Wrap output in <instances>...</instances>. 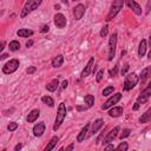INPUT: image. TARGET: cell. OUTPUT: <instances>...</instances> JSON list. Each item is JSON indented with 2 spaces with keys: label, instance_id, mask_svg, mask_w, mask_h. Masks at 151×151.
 <instances>
[{
  "label": "cell",
  "instance_id": "cell-1",
  "mask_svg": "<svg viewBox=\"0 0 151 151\" xmlns=\"http://www.w3.org/2000/svg\"><path fill=\"white\" fill-rule=\"evenodd\" d=\"M66 113H67L66 105L64 103H60L59 106H58V111H57V116H55V121H54V125H53L54 131H57L60 127V125L63 124V122H64V119L66 117Z\"/></svg>",
  "mask_w": 151,
  "mask_h": 151
},
{
  "label": "cell",
  "instance_id": "cell-2",
  "mask_svg": "<svg viewBox=\"0 0 151 151\" xmlns=\"http://www.w3.org/2000/svg\"><path fill=\"white\" fill-rule=\"evenodd\" d=\"M42 3H43V0H27L24 5V7H23V10H21L20 17L21 18L27 17L30 13H32L34 10H37L38 7H39Z\"/></svg>",
  "mask_w": 151,
  "mask_h": 151
},
{
  "label": "cell",
  "instance_id": "cell-3",
  "mask_svg": "<svg viewBox=\"0 0 151 151\" xmlns=\"http://www.w3.org/2000/svg\"><path fill=\"white\" fill-rule=\"evenodd\" d=\"M139 82V77L135 73V72H132V73H129L126 76V78H125V82H124V85H123V90L124 91H130L132 90L136 85L137 83Z\"/></svg>",
  "mask_w": 151,
  "mask_h": 151
},
{
  "label": "cell",
  "instance_id": "cell-4",
  "mask_svg": "<svg viewBox=\"0 0 151 151\" xmlns=\"http://www.w3.org/2000/svg\"><path fill=\"white\" fill-rule=\"evenodd\" d=\"M123 5H124V0H113V4H112L111 10H110V12H109V14H107L106 20H107V21H109V20H112V19L119 13V11L123 8Z\"/></svg>",
  "mask_w": 151,
  "mask_h": 151
},
{
  "label": "cell",
  "instance_id": "cell-5",
  "mask_svg": "<svg viewBox=\"0 0 151 151\" xmlns=\"http://www.w3.org/2000/svg\"><path fill=\"white\" fill-rule=\"evenodd\" d=\"M116 47H117V33H113L109 40V57H107L109 62H111L113 59V57H115Z\"/></svg>",
  "mask_w": 151,
  "mask_h": 151
},
{
  "label": "cell",
  "instance_id": "cell-6",
  "mask_svg": "<svg viewBox=\"0 0 151 151\" xmlns=\"http://www.w3.org/2000/svg\"><path fill=\"white\" fill-rule=\"evenodd\" d=\"M19 65H20V63H19L18 59H11L3 66V72L5 74H11L19 69Z\"/></svg>",
  "mask_w": 151,
  "mask_h": 151
},
{
  "label": "cell",
  "instance_id": "cell-7",
  "mask_svg": "<svg viewBox=\"0 0 151 151\" xmlns=\"http://www.w3.org/2000/svg\"><path fill=\"white\" fill-rule=\"evenodd\" d=\"M121 99H122V93H121V92H117V93L113 94V96H111V97L102 105V109H103V110H107V109H110L111 106H113L115 104H117Z\"/></svg>",
  "mask_w": 151,
  "mask_h": 151
},
{
  "label": "cell",
  "instance_id": "cell-8",
  "mask_svg": "<svg viewBox=\"0 0 151 151\" xmlns=\"http://www.w3.org/2000/svg\"><path fill=\"white\" fill-rule=\"evenodd\" d=\"M151 97V82L149 83V85L141 92V94L137 97V103L139 104H144L149 100V98Z\"/></svg>",
  "mask_w": 151,
  "mask_h": 151
},
{
  "label": "cell",
  "instance_id": "cell-9",
  "mask_svg": "<svg viewBox=\"0 0 151 151\" xmlns=\"http://www.w3.org/2000/svg\"><path fill=\"white\" fill-rule=\"evenodd\" d=\"M119 131H121V127H119V126L113 127L110 132H107V135L104 137V139H103V144H109V143L113 142V139H115V138L117 137V135H118V132H119Z\"/></svg>",
  "mask_w": 151,
  "mask_h": 151
},
{
  "label": "cell",
  "instance_id": "cell-10",
  "mask_svg": "<svg viewBox=\"0 0 151 151\" xmlns=\"http://www.w3.org/2000/svg\"><path fill=\"white\" fill-rule=\"evenodd\" d=\"M54 25L58 28H64L66 26V18L62 13H57L54 15Z\"/></svg>",
  "mask_w": 151,
  "mask_h": 151
},
{
  "label": "cell",
  "instance_id": "cell-11",
  "mask_svg": "<svg viewBox=\"0 0 151 151\" xmlns=\"http://www.w3.org/2000/svg\"><path fill=\"white\" fill-rule=\"evenodd\" d=\"M124 1L126 3V5L134 11V13L135 14H137V15H142V13H143V11H142V7L135 1V0H124Z\"/></svg>",
  "mask_w": 151,
  "mask_h": 151
},
{
  "label": "cell",
  "instance_id": "cell-12",
  "mask_svg": "<svg viewBox=\"0 0 151 151\" xmlns=\"http://www.w3.org/2000/svg\"><path fill=\"white\" fill-rule=\"evenodd\" d=\"M85 14V6L83 4H78L73 8V15L76 18V20H80Z\"/></svg>",
  "mask_w": 151,
  "mask_h": 151
},
{
  "label": "cell",
  "instance_id": "cell-13",
  "mask_svg": "<svg viewBox=\"0 0 151 151\" xmlns=\"http://www.w3.org/2000/svg\"><path fill=\"white\" fill-rule=\"evenodd\" d=\"M45 129H46V126H45V123H44V122H40V123L35 124V125L33 126V135H34L35 137L43 136L44 132H45Z\"/></svg>",
  "mask_w": 151,
  "mask_h": 151
},
{
  "label": "cell",
  "instance_id": "cell-14",
  "mask_svg": "<svg viewBox=\"0 0 151 151\" xmlns=\"http://www.w3.org/2000/svg\"><path fill=\"white\" fill-rule=\"evenodd\" d=\"M104 126V121L102 118H98L97 121H94V123L92 124V127H91V131H90V136H93L96 135L97 132L99 131V129H102Z\"/></svg>",
  "mask_w": 151,
  "mask_h": 151
},
{
  "label": "cell",
  "instance_id": "cell-15",
  "mask_svg": "<svg viewBox=\"0 0 151 151\" xmlns=\"http://www.w3.org/2000/svg\"><path fill=\"white\" fill-rule=\"evenodd\" d=\"M93 64H94V58H93V57H91L90 60H89V63H87L86 66H85V69L82 71V74H80V77H82V78H86V77H89L90 73H91V71H92V66H93Z\"/></svg>",
  "mask_w": 151,
  "mask_h": 151
},
{
  "label": "cell",
  "instance_id": "cell-16",
  "mask_svg": "<svg viewBox=\"0 0 151 151\" xmlns=\"http://www.w3.org/2000/svg\"><path fill=\"white\" fill-rule=\"evenodd\" d=\"M151 77V66H146L145 69L142 70L141 76H139V80L142 82V84H144L149 78Z\"/></svg>",
  "mask_w": 151,
  "mask_h": 151
},
{
  "label": "cell",
  "instance_id": "cell-17",
  "mask_svg": "<svg viewBox=\"0 0 151 151\" xmlns=\"http://www.w3.org/2000/svg\"><path fill=\"white\" fill-rule=\"evenodd\" d=\"M89 129H90V123H87V124H85V126L80 130V132L78 134V136H77V142H79V143H82L83 141H85V138L87 137V132H89Z\"/></svg>",
  "mask_w": 151,
  "mask_h": 151
},
{
  "label": "cell",
  "instance_id": "cell-18",
  "mask_svg": "<svg viewBox=\"0 0 151 151\" xmlns=\"http://www.w3.org/2000/svg\"><path fill=\"white\" fill-rule=\"evenodd\" d=\"M139 123H142V124H146V123H150L151 122V107L150 109H148L143 115L139 117Z\"/></svg>",
  "mask_w": 151,
  "mask_h": 151
},
{
  "label": "cell",
  "instance_id": "cell-19",
  "mask_svg": "<svg viewBox=\"0 0 151 151\" xmlns=\"http://www.w3.org/2000/svg\"><path fill=\"white\" fill-rule=\"evenodd\" d=\"M123 107L122 106H113L110 111H109V116L110 117H113V118H116V117H119L122 113H123Z\"/></svg>",
  "mask_w": 151,
  "mask_h": 151
},
{
  "label": "cell",
  "instance_id": "cell-20",
  "mask_svg": "<svg viewBox=\"0 0 151 151\" xmlns=\"http://www.w3.org/2000/svg\"><path fill=\"white\" fill-rule=\"evenodd\" d=\"M64 64V55L63 54H58L57 57H54L53 60H52V66L58 69V67H62Z\"/></svg>",
  "mask_w": 151,
  "mask_h": 151
},
{
  "label": "cell",
  "instance_id": "cell-21",
  "mask_svg": "<svg viewBox=\"0 0 151 151\" xmlns=\"http://www.w3.org/2000/svg\"><path fill=\"white\" fill-rule=\"evenodd\" d=\"M39 116H40V111L39 110H38V109L32 110L28 113V116H27V122L28 123H33V122H35L38 119V117H39Z\"/></svg>",
  "mask_w": 151,
  "mask_h": 151
},
{
  "label": "cell",
  "instance_id": "cell-22",
  "mask_svg": "<svg viewBox=\"0 0 151 151\" xmlns=\"http://www.w3.org/2000/svg\"><path fill=\"white\" fill-rule=\"evenodd\" d=\"M146 47H148V43L145 39H142L141 43H139V47H138V57L142 58V57L145 55L146 53Z\"/></svg>",
  "mask_w": 151,
  "mask_h": 151
},
{
  "label": "cell",
  "instance_id": "cell-23",
  "mask_svg": "<svg viewBox=\"0 0 151 151\" xmlns=\"http://www.w3.org/2000/svg\"><path fill=\"white\" fill-rule=\"evenodd\" d=\"M17 34L20 38H28L31 35H33V31L27 30V28H20V30L17 31Z\"/></svg>",
  "mask_w": 151,
  "mask_h": 151
},
{
  "label": "cell",
  "instance_id": "cell-24",
  "mask_svg": "<svg viewBox=\"0 0 151 151\" xmlns=\"http://www.w3.org/2000/svg\"><path fill=\"white\" fill-rule=\"evenodd\" d=\"M58 87H59V80L58 79H53L51 83H48L46 85V90L50 91V92H54Z\"/></svg>",
  "mask_w": 151,
  "mask_h": 151
},
{
  "label": "cell",
  "instance_id": "cell-25",
  "mask_svg": "<svg viewBox=\"0 0 151 151\" xmlns=\"http://www.w3.org/2000/svg\"><path fill=\"white\" fill-rule=\"evenodd\" d=\"M58 142H59V137H58V136H54V137H52V138H51V141L48 142V144L46 145L45 151L53 150V149H54V146L57 145V143H58Z\"/></svg>",
  "mask_w": 151,
  "mask_h": 151
},
{
  "label": "cell",
  "instance_id": "cell-26",
  "mask_svg": "<svg viewBox=\"0 0 151 151\" xmlns=\"http://www.w3.org/2000/svg\"><path fill=\"white\" fill-rule=\"evenodd\" d=\"M84 103L86 104L87 107H92L93 104H94V97L92 96V94H87V96H85V98H84Z\"/></svg>",
  "mask_w": 151,
  "mask_h": 151
},
{
  "label": "cell",
  "instance_id": "cell-27",
  "mask_svg": "<svg viewBox=\"0 0 151 151\" xmlns=\"http://www.w3.org/2000/svg\"><path fill=\"white\" fill-rule=\"evenodd\" d=\"M42 102H43L44 104L48 105L50 107H53V106H54V100H53V98L50 97V96H44V97H42Z\"/></svg>",
  "mask_w": 151,
  "mask_h": 151
},
{
  "label": "cell",
  "instance_id": "cell-28",
  "mask_svg": "<svg viewBox=\"0 0 151 151\" xmlns=\"http://www.w3.org/2000/svg\"><path fill=\"white\" fill-rule=\"evenodd\" d=\"M8 47H10L11 51L14 52V51H18L19 48H20V44H19V42H17V40H12V42L10 43Z\"/></svg>",
  "mask_w": 151,
  "mask_h": 151
},
{
  "label": "cell",
  "instance_id": "cell-29",
  "mask_svg": "<svg viewBox=\"0 0 151 151\" xmlns=\"http://www.w3.org/2000/svg\"><path fill=\"white\" fill-rule=\"evenodd\" d=\"M113 91H115V87H113L112 85H110V86H107V87H105V89L103 90V96H104V97H107V96H110V94L113 93Z\"/></svg>",
  "mask_w": 151,
  "mask_h": 151
},
{
  "label": "cell",
  "instance_id": "cell-30",
  "mask_svg": "<svg viewBox=\"0 0 151 151\" xmlns=\"http://www.w3.org/2000/svg\"><path fill=\"white\" fill-rule=\"evenodd\" d=\"M130 134H131V130H130V129H123V131L121 132V135H119V138L123 141L124 138L129 137V136H130Z\"/></svg>",
  "mask_w": 151,
  "mask_h": 151
},
{
  "label": "cell",
  "instance_id": "cell-31",
  "mask_svg": "<svg viewBox=\"0 0 151 151\" xmlns=\"http://www.w3.org/2000/svg\"><path fill=\"white\" fill-rule=\"evenodd\" d=\"M127 149H129V145H127L126 142H122V143L116 148V150H119V151H126Z\"/></svg>",
  "mask_w": 151,
  "mask_h": 151
},
{
  "label": "cell",
  "instance_id": "cell-32",
  "mask_svg": "<svg viewBox=\"0 0 151 151\" xmlns=\"http://www.w3.org/2000/svg\"><path fill=\"white\" fill-rule=\"evenodd\" d=\"M17 127H18V123H15V122H11V123L8 124V126H7V129H8V131H10V132L15 131V130H17Z\"/></svg>",
  "mask_w": 151,
  "mask_h": 151
},
{
  "label": "cell",
  "instance_id": "cell-33",
  "mask_svg": "<svg viewBox=\"0 0 151 151\" xmlns=\"http://www.w3.org/2000/svg\"><path fill=\"white\" fill-rule=\"evenodd\" d=\"M103 76H104V70L102 69V70H99V71H98V73L96 74V80H97L98 83L103 79Z\"/></svg>",
  "mask_w": 151,
  "mask_h": 151
},
{
  "label": "cell",
  "instance_id": "cell-34",
  "mask_svg": "<svg viewBox=\"0 0 151 151\" xmlns=\"http://www.w3.org/2000/svg\"><path fill=\"white\" fill-rule=\"evenodd\" d=\"M107 33H109V27H107V26H104V27L100 30V33H99V34H100L102 38H104V37L107 35Z\"/></svg>",
  "mask_w": 151,
  "mask_h": 151
},
{
  "label": "cell",
  "instance_id": "cell-35",
  "mask_svg": "<svg viewBox=\"0 0 151 151\" xmlns=\"http://www.w3.org/2000/svg\"><path fill=\"white\" fill-rule=\"evenodd\" d=\"M129 67H130V66H129V64H125V65H124V67L121 70V74H122V76H125V74H126V72H127V70H129Z\"/></svg>",
  "mask_w": 151,
  "mask_h": 151
},
{
  "label": "cell",
  "instance_id": "cell-36",
  "mask_svg": "<svg viewBox=\"0 0 151 151\" xmlns=\"http://www.w3.org/2000/svg\"><path fill=\"white\" fill-rule=\"evenodd\" d=\"M118 69H119V65L117 64V65L115 66V70L110 71V76H111V77H113V76H116V74H117V72H118Z\"/></svg>",
  "mask_w": 151,
  "mask_h": 151
},
{
  "label": "cell",
  "instance_id": "cell-37",
  "mask_svg": "<svg viewBox=\"0 0 151 151\" xmlns=\"http://www.w3.org/2000/svg\"><path fill=\"white\" fill-rule=\"evenodd\" d=\"M151 11V0H148V3H146V8H145V13L149 14Z\"/></svg>",
  "mask_w": 151,
  "mask_h": 151
},
{
  "label": "cell",
  "instance_id": "cell-38",
  "mask_svg": "<svg viewBox=\"0 0 151 151\" xmlns=\"http://www.w3.org/2000/svg\"><path fill=\"white\" fill-rule=\"evenodd\" d=\"M48 30H50V26H48V25H43V26L40 27V32H42V33H46V32H48Z\"/></svg>",
  "mask_w": 151,
  "mask_h": 151
},
{
  "label": "cell",
  "instance_id": "cell-39",
  "mask_svg": "<svg viewBox=\"0 0 151 151\" xmlns=\"http://www.w3.org/2000/svg\"><path fill=\"white\" fill-rule=\"evenodd\" d=\"M35 70H37V67H35V66H30V67L27 69V73H28V74H32V73H34V72H35Z\"/></svg>",
  "mask_w": 151,
  "mask_h": 151
},
{
  "label": "cell",
  "instance_id": "cell-40",
  "mask_svg": "<svg viewBox=\"0 0 151 151\" xmlns=\"http://www.w3.org/2000/svg\"><path fill=\"white\" fill-rule=\"evenodd\" d=\"M103 138H104V130H103V131H102V134H100V135H99V137H98V138H97V144H98V143H100V142H102V139H103Z\"/></svg>",
  "mask_w": 151,
  "mask_h": 151
},
{
  "label": "cell",
  "instance_id": "cell-41",
  "mask_svg": "<svg viewBox=\"0 0 151 151\" xmlns=\"http://www.w3.org/2000/svg\"><path fill=\"white\" fill-rule=\"evenodd\" d=\"M67 85H69V82H67V80H64V82L62 83V87H60V89H62V90H64V89H66V87H67Z\"/></svg>",
  "mask_w": 151,
  "mask_h": 151
},
{
  "label": "cell",
  "instance_id": "cell-42",
  "mask_svg": "<svg viewBox=\"0 0 151 151\" xmlns=\"http://www.w3.org/2000/svg\"><path fill=\"white\" fill-rule=\"evenodd\" d=\"M139 105H141V104L136 102V103H135V105H134V107H132V110H135V111H136V110H138V109H139Z\"/></svg>",
  "mask_w": 151,
  "mask_h": 151
},
{
  "label": "cell",
  "instance_id": "cell-43",
  "mask_svg": "<svg viewBox=\"0 0 151 151\" xmlns=\"http://www.w3.org/2000/svg\"><path fill=\"white\" fill-rule=\"evenodd\" d=\"M21 148H23V145H21V144H17V145L14 146V150H15V151H19Z\"/></svg>",
  "mask_w": 151,
  "mask_h": 151
},
{
  "label": "cell",
  "instance_id": "cell-44",
  "mask_svg": "<svg viewBox=\"0 0 151 151\" xmlns=\"http://www.w3.org/2000/svg\"><path fill=\"white\" fill-rule=\"evenodd\" d=\"M104 150H113V145L109 143V145H107V146H105V148H104Z\"/></svg>",
  "mask_w": 151,
  "mask_h": 151
},
{
  "label": "cell",
  "instance_id": "cell-45",
  "mask_svg": "<svg viewBox=\"0 0 151 151\" xmlns=\"http://www.w3.org/2000/svg\"><path fill=\"white\" fill-rule=\"evenodd\" d=\"M73 148H74V144L72 143V144H70L67 148H66V151H70V150H73Z\"/></svg>",
  "mask_w": 151,
  "mask_h": 151
},
{
  "label": "cell",
  "instance_id": "cell-46",
  "mask_svg": "<svg viewBox=\"0 0 151 151\" xmlns=\"http://www.w3.org/2000/svg\"><path fill=\"white\" fill-rule=\"evenodd\" d=\"M148 58L151 59V34H150V52H149V54H148Z\"/></svg>",
  "mask_w": 151,
  "mask_h": 151
},
{
  "label": "cell",
  "instance_id": "cell-47",
  "mask_svg": "<svg viewBox=\"0 0 151 151\" xmlns=\"http://www.w3.org/2000/svg\"><path fill=\"white\" fill-rule=\"evenodd\" d=\"M33 45V40H28L27 43H26V47H31Z\"/></svg>",
  "mask_w": 151,
  "mask_h": 151
},
{
  "label": "cell",
  "instance_id": "cell-48",
  "mask_svg": "<svg viewBox=\"0 0 151 151\" xmlns=\"http://www.w3.org/2000/svg\"><path fill=\"white\" fill-rule=\"evenodd\" d=\"M7 57H8V54H1L0 55V59H6Z\"/></svg>",
  "mask_w": 151,
  "mask_h": 151
},
{
  "label": "cell",
  "instance_id": "cell-49",
  "mask_svg": "<svg viewBox=\"0 0 151 151\" xmlns=\"http://www.w3.org/2000/svg\"><path fill=\"white\" fill-rule=\"evenodd\" d=\"M4 46H5V42H3V43H1V47H0V51H3V50L5 48Z\"/></svg>",
  "mask_w": 151,
  "mask_h": 151
},
{
  "label": "cell",
  "instance_id": "cell-50",
  "mask_svg": "<svg viewBox=\"0 0 151 151\" xmlns=\"http://www.w3.org/2000/svg\"><path fill=\"white\" fill-rule=\"evenodd\" d=\"M54 8H55V10H59V8H60V6H59V5H55V6H54Z\"/></svg>",
  "mask_w": 151,
  "mask_h": 151
},
{
  "label": "cell",
  "instance_id": "cell-51",
  "mask_svg": "<svg viewBox=\"0 0 151 151\" xmlns=\"http://www.w3.org/2000/svg\"><path fill=\"white\" fill-rule=\"evenodd\" d=\"M72 1H79V0H72Z\"/></svg>",
  "mask_w": 151,
  "mask_h": 151
}]
</instances>
